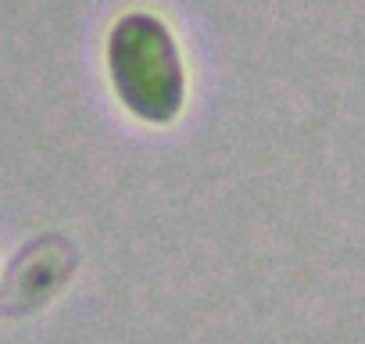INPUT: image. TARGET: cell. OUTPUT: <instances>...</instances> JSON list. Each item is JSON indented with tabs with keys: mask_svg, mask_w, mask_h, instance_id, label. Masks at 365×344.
Masks as SVG:
<instances>
[{
	"mask_svg": "<svg viewBox=\"0 0 365 344\" xmlns=\"http://www.w3.org/2000/svg\"><path fill=\"white\" fill-rule=\"evenodd\" d=\"M72 251L61 237H47L40 244H33L29 251L19 255V262L8 273L4 294H0V305L8 312H26L36 308L40 301H47L51 294L61 290V283L72 273Z\"/></svg>",
	"mask_w": 365,
	"mask_h": 344,
	"instance_id": "cell-2",
	"label": "cell"
},
{
	"mask_svg": "<svg viewBox=\"0 0 365 344\" xmlns=\"http://www.w3.org/2000/svg\"><path fill=\"white\" fill-rule=\"evenodd\" d=\"M108 76L122 104L143 122H172L187 101L179 44L150 11H129L111 26Z\"/></svg>",
	"mask_w": 365,
	"mask_h": 344,
	"instance_id": "cell-1",
	"label": "cell"
}]
</instances>
